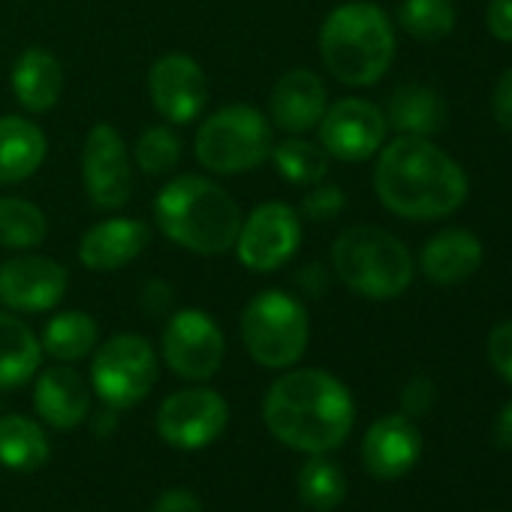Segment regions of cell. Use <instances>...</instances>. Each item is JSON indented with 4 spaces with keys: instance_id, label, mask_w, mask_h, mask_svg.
<instances>
[{
    "instance_id": "cell-9",
    "label": "cell",
    "mask_w": 512,
    "mask_h": 512,
    "mask_svg": "<svg viewBox=\"0 0 512 512\" xmlns=\"http://www.w3.org/2000/svg\"><path fill=\"white\" fill-rule=\"evenodd\" d=\"M302 244V217L287 202L256 205L238 229L235 256L253 275H269L284 269Z\"/></svg>"
},
{
    "instance_id": "cell-17",
    "label": "cell",
    "mask_w": 512,
    "mask_h": 512,
    "mask_svg": "<svg viewBox=\"0 0 512 512\" xmlns=\"http://www.w3.org/2000/svg\"><path fill=\"white\" fill-rule=\"evenodd\" d=\"M151 244V229L139 217H109L94 223L79 241V263L88 272H118L130 266Z\"/></svg>"
},
{
    "instance_id": "cell-19",
    "label": "cell",
    "mask_w": 512,
    "mask_h": 512,
    "mask_svg": "<svg viewBox=\"0 0 512 512\" xmlns=\"http://www.w3.org/2000/svg\"><path fill=\"white\" fill-rule=\"evenodd\" d=\"M34 407L55 431H73L91 413V386L76 368L52 365L34 383Z\"/></svg>"
},
{
    "instance_id": "cell-29",
    "label": "cell",
    "mask_w": 512,
    "mask_h": 512,
    "mask_svg": "<svg viewBox=\"0 0 512 512\" xmlns=\"http://www.w3.org/2000/svg\"><path fill=\"white\" fill-rule=\"evenodd\" d=\"M347 494V476L344 470L326 458V455H311L302 470H299V497L305 506L317 512H329L344 503Z\"/></svg>"
},
{
    "instance_id": "cell-6",
    "label": "cell",
    "mask_w": 512,
    "mask_h": 512,
    "mask_svg": "<svg viewBox=\"0 0 512 512\" xmlns=\"http://www.w3.org/2000/svg\"><path fill=\"white\" fill-rule=\"evenodd\" d=\"M275 148V127L269 118L244 103H229L211 112L193 139L199 166L211 175H241L260 169Z\"/></svg>"
},
{
    "instance_id": "cell-25",
    "label": "cell",
    "mask_w": 512,
    "mask_h": 512,
    "mask_svg": "<svg viewBox=\"0 0 512 512\" xmlns=\"http://www.w3.org/2000/svg\"><path fill=\"white\" fill-rule=\"evenodd\" d=\"M43 353H49L52 359L70 365L79 362L85 356H91L100 344V326L88 311H61L55 314L46 329H43Z\"/></svg>"
},
{
    "instance_id": "cell-15",
    "label": "cell",
    "mask_w": 512,
    "mask_h": 512,
    "mask_svg": "<svg viewBox=\"0 0 512 512\" xmlns=\"http://www.w3.org/2000/svg\"><path fill=\"white\" fill-rule=\"evenodd\" d=\"M67 269L40 253H19L0 263V305L13 314H46L67 296Z\"/></svg>"
},
{
    "instance_id": "cell-8",
    "label": "cell",
    "mask_w": 512,
    "mask_h": 512,
    "mask_svg": "<svg viewBox=\"0 0 512 512\" xmlns=\"http://www.w3.org/2000/svg\"><path fill=\"white\" fill-rule=\"evenodd\" d=\"M157 371L160 362L151 341L136 332H121L94 350L91 392L112 410H130L151 395Z\"/></svg>"
},
{
    "instance_id": "cell-35",
    "label": "cell",
    "mask_w": 512,
    "mask_h": 512,
    "mask_svg": "<svg viewBox=\"0 0 512 512\" xmlns=\"http://www.w3.org/2000/svg\"><path fill=\"white\" fill-rule=\"evenodd\" d=\"M151 512H202V500L190 488H166L154 500Z\"/></svg>"
},
{
    "instance_id": "cell-32",
    "label": "cell",
    "mask_w": 512,
    "mask_h": 512,
    "mask_svg": "<svg viewBox=\"0 0 512 512\" xmlns=\"http://www.w3.org/2000/svg\"><path fill=\"white\" fill-rule=\"evenodd\" d=\"M347 205V196L335 184H314V190L302 199V214L314 223H326L338 217Z\"/></svg>"
},
{
    "instance_id": "cell-38",
    "label": "cell",
    "mask_w": 512,
    "mask_h": 512,
    "mask_svg": "<svg viewBox=\"0 0 512 512\" xmlns=\"http://www.w3.org/2000/svg\"><path fill=\"white\" fill-rule=\"evenodd\" d=\"M172 299H175V290L166 281H160V278H154V281H148L142 287V308L148 314H166Z\"/></svg>"
},
{
    "instance_id": "cell-12",
    "label": "cell",
    "mask_w": 512,
    "mask_h": 512,
    "mask_svg": "<svg viewBox=\"0 0 512 512\" xmlns=\"http://www.w3.org/2000/svg\"><path fill=\"white\" fill-rule=\"evenodd\" d=\"M229 422V404L208 386L172 392L157 410V434L163 443L181 452L211 446Z\"/></svg>"
},
{
    "instance_id": "cell-3",
    "label": "cell",
    "mask_w": 512,
    "mask_h": 512,
    "mask_svg": "<svg viewBox=\"0 0 512 512\" xmlns=\"http://www.w3.org/2000/svg\"><path fill=\"white\" fill-rule=\"evenodd\" d=\"M238 202L205 175H175L154 199L157 229L187 253L223 256L235 247L241 229Z\"/></svg>"
},
{
    "instance_id": "cell-23",
    "label": "cell",
    "mask_w": 512,
    "mask_h": 512,
    "mask_svg": "<svg viewBox=\"0 0 512 512\" xmlns=\"http://www.w3.org/2000/svg\"><path fill=\"white\" fill-rule=\"evenodd\" d=\"M43 362V344L34 329L13 311H0V389L31 383Z\"/></svg>"
},
{
    "instance_id": "cell-11",
    "label": "cell",
    "mask_w": 512,
    "mask_h": 512,
    "mask_svg": "<svg viewBox=\"0 0 512 512\" xmlns=\"http://www.w3.org/2000/svg\"><path fill=\"white\" fill-rule=\"evenodd\" d=\"M82 184L94 208L118 211L133 196L130 148L115 124L100 121L88 130L82 145Z\"/></svg>"
},
{
    "instance_id": "cell-22",
    "label": "cell",
    "mask_w": 512,
    "mask_h": 512,
    "mask_svg": "<svg viewBox=\"0 0 512 512\" xmlns=\"http://www.w3.org/2000/svg\"><path fill=\"white\" fill-rule=\"evenodd\" d=\"M49 139L40 124L25 115H0V187L22 184L40 172Z\"/></svg>"
},
{
    "instance_id": "cell-26",
    "label": "cell",
    "mask_w": 512,
    "mask_h": 512,
    "mask_svg": "<svg viewBox=\"0 0 512 512\" xmlns=\"http://www.w3.org/2000/svg\"><path fill=\"white\" fill-rule=\"evenodd\" d=\"M52 449H49V437L43 431L40 422L10 413L0 419V464L19 470V473H31L37 467H43L49 461Z\"/></svg>"
},
{
    "instance_id": "cell-20",
    "label": "cell",
    "mask_w": 512,
    "mask_h": 512,
    "mask_svg": "<svg viewBox=\"0 0 512 512\" xmlns=\"http://www.w3.org/2000/svg\"><path fill=\"white\" fill-rule=\"evenodd\" d=\"M482 266V244L467 229H443L425 241L419 253V269L431 284L452 287L476 275Z\"/></svg>"
},
{
    "instance_id": "cell-21",
    "label": "cell",
    "mask_w": 512,
    "mask_h": 512,
    "mask_svg": "<svg viewBox=\"0 0 512 512\" xmlns=\"http://www.w3.org/2000/svg\"><path fill=\"white\" fill-rule=\"evenodd\" d=\"M10 85H13V97L19 100V106L25 112L43 115V112H52L61 100L64 67L55 52H49L43 46H31L13 64Z\"/></svg>"
},
{
    "instance_id": "cell-33",
    "label": "cell",
    "mask_w": 512,
    "mask_h": 512,
    "mask_svg": "<svg viewBox=\"0 0 512 512\" xmlns=\"http://www.w3.org/2000/svg\"><path fill=\"white\" fill-rule=\"evenodd\" d=\"M488 362L506 383H512V320L497 323L488 332Z\"/></svg>"
},
{
    "instance_id": "cell-34",
    "label": "cell",
    "mask_w": 512,
    "mask_h": 512,
    "mask_svg": "<svg viewBox=\"0 0 512 512\" xmlns=\"http://www.w3.org/2000/svg\"><path fill=\"white\" fill-rule=\"evenodd\" d=\"M434 404V383L428 377H413L404 389H401V407L404 413L413 416H425Z\"/></svg>"
},
{
    "instance_id": "cell-24",
    "label": "cell",
    "mask_w": 512,
    "mask_h": 512,
    "mask_svg": "<svg viewBox=\"0 0 512 512\" xmlns=\"http://www.w3.org/2000/svg\"><path fill=\"white\" fill-rule=\"evenodd\" d=\"M389 127L398 130V136H434L443 130L446 121V103L437 91L425 85H401L389 97L386 109Z\"/></svg>"
},
{
    "instance_id": "cell-13",
    "label": "cell",
    "mask_w": 512,
    "mask_h": 512,
    "mask_svg": "<svg viewBox=\"0 0 512 512\" xmlns=\"http://www.w3.org/2000/svg\"><path fill=\"white\" fill-rule=\"evenodd\" d=\"M317 133L329 157L341 163H365L383 148L389 121L377 103L362 100V97H344L326 106V115L317 124Z\"/></svg>"
},
{
    "instance_id": "cell-2",
    "label": "cell",
    "mask_w": 512,
    "mask_h": 512,
    "mask_svg": "<svg viewBox=\"0 0 512 512\" xmlns=\"http://www.w3.org/2000/svg\"><path fill=\"white\" fill-rule=\"evenodd\" d=\"M380 202L407 220H434L467 199L464 169L425 136H398L380 148L374 169Z\"/></svg>"
},
{
    "instance_id": "cell-4",
    "label": "cell",
    "mask_w": 512,
    "mask_h": 512,
    "mask_svg": "<svg viewBox=\"0 0 512 512\" xmlns=\"http://www.w3.org/2000/svg\"><path fill=\"white\" fill-rule=\"evenodd\" d=\"M320 55L341 85H377L395 61V28L371 0H347L323 19Z\"/></svg>"
},
{
    "instance_id": "cell-10",
    "label": "cell",
    "mask_w": 512,
    "mask_h": 512,
    "mask_svg": "<svg viewBox=\"0 0 512 512\" xmlns=\"http://www.w3.org/2000/svg\"><path fill=\"white\" fill-rule=\"evenodd\" d=\"M160 353L175 377L190 383H205L223 365L226 338L205 311L181 308L163 326Z\"/></svg>"
},
{
    "instance_id": "cell-5",
    "label": "cell",
    "mask_w": 512,
    "mask_h": 512,
    "mask_svg": "<svg viewBox=\"0 0 512 512\" xmlns=\"http://www.w3.org/2000/svg\"><path fill=\"white\" fill-rule=\"evenodd\" d=\"M332 269L347 290L362 299L389 302L413 284L407 244L380 226H350L332 244Z\"/></svg>"
},
{
    "instance_id": "cell-1",
    "label": "cell",
    "mask_w": 512,
    "mask_h": 512,
    "mask_svg": "<svg viewBox=\"0 0 512 512\" xmlns=\"http://www.w3.org/2000/svg\"><path fill=\"white\" fill-rule=\"evenodd\" d=\"M263 422L284 446L326 455L350 437L356 404L335 374L323 368H293L269 386Z\"/></svg>"
},
{
    "instance_id": "cell-37",
    "label": "cell",
    "mask_w": 512,
    "mask_h": 512,
    "mask_svg": "<svg viewBox=\"0 0 512 512\" xmlns=\"http://www.w3.org/2000/svg\"><path fill=\"white\" fill-rule=\"evenodd\" d=\"M491 112H494V121L512 133V67L500 76L497 88H494V100H491Z\"/></svg>"
},
{
    "instance_id": "cell-14",
    "label": "cell",
    "mask_w": 512,
    "mask_h": 512,
    "mask_svg": "<svg viewBox=\"0 0 512 512\" xmlns=\"http://www.w3.org/2000/svg\"><path fill=\"white\" fill-rule=\"evenodd\" d=\"M148 97L166 124H193L208 106V79L202 64L184 52L160 55L148 70Z\"/></svg>"
},
{
    "instance_id": "cell-27",
    "label": "cell",
    "mask_w": 512,
    "mask_h": 512,
    "mask_svg": "<svg viewBox=\"0 0 512 512\" xmlns=\"http://www.w3.org/2000/svg\"><path fill=\"white\" fill-rule=\"evenodd\" d=\"M49 235L46 211L22 196H0V247L25 253L37 250Z\"/></svg>"
},
{
    "instance_id": "cell-18",
    "label": "cell",
    "mask_w": 512,
    "mask_h": 512,
    "mask_svg": "<svg viewBox=\"0 0 512 512\" xmlns=\"http://www.w3.org/2000/svg\"><path fill=\"white\" fill-rule=\"evenodd\" d=\"M326 106L329 97L323 79L314 70L296 67L275 82L269 97V118L287 136H305L317 130V124L326 115Z\"/></svg>"
},
{
    "instance_id": "cell-39",
    "label": "cell",
    "mask_w": 512,
    "mask_h": 512,
    "mask_svg": "<svg viewBox=\"0 0 512 512\" xmlns=\"http://www.w3.org/2000/svg\"><path fill=\"white\" fill-rule=\"evenodd\" d=\"M296 284L305 296H323L326 287H329V278H326V269L323 266H305L299 275H296Z\"/></svg>"
},
{
    "instance_id": "cell-40",
    "label": "cell",
    "mask_w": 512,
    "mask_h": 512,
    "mask_svg": "<svg viewBox=\"0 0 512 512\" xmlns=\"http://www.w3.org/2000/svg\"><path fill=\"white\" fill-rule=\"evenodd\" d=\"M494 443L503 449H512V401L494 419Z\"/></svg>"
},
{
    "instance_id": "cell-30",
    "label": "cell",
    "mask_w": 512,
    "mask_h": 512,
    "mask_svg": "<svg viewBox=\"0 0 512 512\" xmlns=\"http://www.w3.org/2000/svg\"><path fill=\"white\" fill-rule=\"evenodd\" d=\"M398 25L419 43L446 40L455 28L452 0H404L398 7Z\"/></svg>"
},
{
    "instance_id": "cell-7",
    "label": "cell",
    "mask_w": 512,
    "mask_h": 512,
    "mask_svg": "<svg viewBox=\"0 0 512 512\" xmlns=\"http://www.w3.org/2000/svg\"><path fill=\"white\" fill-rule=\"evenodd\" d=\"M238 329L250 359L269 371L293 368L305 356L311 338V320L305 305L284 290L256 293L244 305Z\"/></svg>"
},
{
    "instance_id": "cell-36",
    "label": "cell",
    "mask_w": 512,
    "mask_h": 512,
    "mask_svg": "<svg viewBox=\"0 0 512 512\" xmlns=\"http://www.w3.org/2000/svg\"><path fill=\"white\" fill-rule=\"evenodd\" d=\"M488 34L500 43H512V0H491L485 13Z\"/></svg>"
},
{
    "instance_id": "cell-31",
    "label": "cell",
    "mask_w": 512,
    "mask_h": 512,
    "mask_svg": "<svg viewBox=\"0 0 512 512\" xmlns=\"http://www.w3.org/2000/svg\"><path fill=\"white\" fill-rule=\"evenodd\" d=\"M133 160H136L139 172H145L151 178L169 175L181 160V139L172 133L169 124H151L139 133V139L133 145Z\"/></svg>"
},
{
    "instance_id": "cell-16",
    "label": "cell",
    "mask_w": 512,
    "mask_h": 512,
    "mask_svg": "<svg viewBox=\"0 0 512 512\" xmlns=\"http://www.w3.org/2000/svg\"><path fill=\"white\" fill-rule=\"evenodd\" d=\"M422 455V431L407 413L377 419L362 440V461L374 479H401Z\"/></svg>"
},
{
    "instance_id": "cell-28",
    "label": "cell",
    "mask_w": 512,
    "mask_h": 512,
    "mask_svg": "<svg viewBox=\"0 0 512 512\" xmlns=\"http://www.w3.org/2000/svg\"><path fill=\"white\" fill-rule=\"evenodd\" d=\"M281 178L299 187H314L329 175V154L320 142H311L305 136H287L284 142H275L269 157Z\"/></svg>"
}]
</instances>
